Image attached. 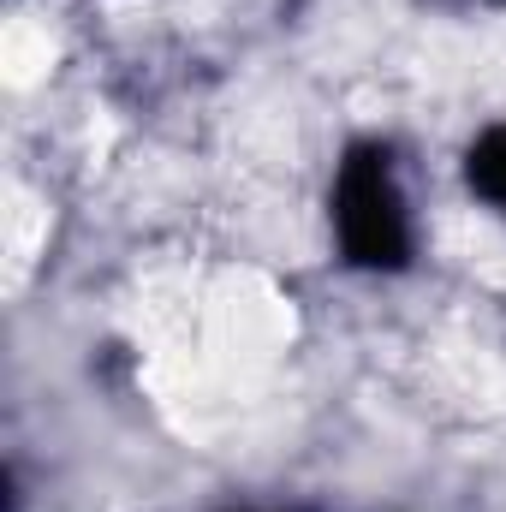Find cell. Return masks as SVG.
<instances>
[{
  "mask_svg": "<svg viewBox=\"0 0 506 512\" xmlns=\"http://www.w3.org/2000/svg\"><path fill=\"white\" fill-rule=\"evenodd\" d=\"M334 227H340V245H346V256L358 268H399L411 256V227H405V203H399L393 167L370 143L340 161Z\"/></svg>",
  "mask_w": 506,
  "mask_h": 512,
  "instance_id": "1",
  "label": "cell"
},
{
  "mask_svg": "<svg viewBox=\"0 0 506 512\" xmlns=\"http://www.w3.org/2000/svg\"><path fill=\"white\" fill-rule=\"evenodd\" d=\"M471 185H477L495 209H506V126L477 137V149H471Z\"/></svg>",
  "mask_w": 506,
  "mask_h": 512,
  "instance_id": "2",
  "label": "cell"
}]
</instances>
